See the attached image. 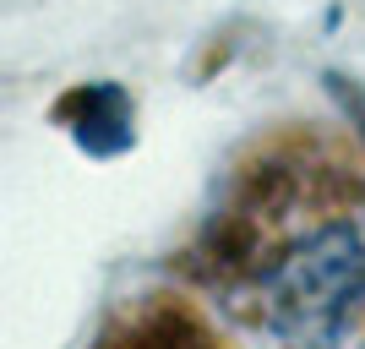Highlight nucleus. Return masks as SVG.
Returning <instances> with one entry per match:
<instances>
[{"label":"nucleus","instance_id":"nucleus-3","mask_svg":"<svg viewBox=\"0 0 365 349\" xmlns=\"http://www.w3.org/2000/svg\"><path fill=\"white\" fill-rule=\"evenodd\" d=\"M333 93H338V104H344V115L354 121V131L365 137V88H349L344 76H333Z\"/></svg>","mask_w":365,"mask_h":349},{"label":"nucleus","instance_id":"nucleus-2","mask_svg":"<svg viewBox=\"0 0 365 349\" xmlns=\"http://www.w3.org/2000/svg\"><path fill=\"white\" fill-rule=\"evenodd\" d=\"M71 137L82 142L88 153H120L131 142V104L115 82H93V88L71 93Z\"/></svg>","mask_w":365,"mask_h":349},{"label":"nucleus","instance_id":"nucleus-1","mask_svg":"<svg viewBox=\"0 0 365 349\" xmlns=\"http://www.w3.org/2000/svg\"><path fill=\"white\" fill-rule=\"evenodd\" d=\"M229 295L284 344L365 338V208L311 202L278 224L262 218V235L229 262Z\"/></svg>","mask_w":365,"mask_h":349}]
</instances>
